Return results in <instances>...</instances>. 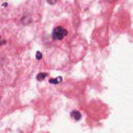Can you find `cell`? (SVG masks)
Wrapping results in <instances>:
<instances>
[{
	"instance_id": "7a4b0ae2",
	"label": "cell",
	"mask_w": 133,
	"mask_h": 133,
	"mask_svg": "<svg viewBox=\"0 0 133 133\" xmlns=\"http://www.w3.org/2000/svg\"><path fill=\"white\" fill-rule=\"evenodd\" d=\"M71 117H72V118H74L75 120H79V119L81 118V117H82L81 114H80L78 111H72V112H71Z\"/></svg>"
},
{
	"instance_id": "6da1fadb",
	"label": "cell",
	"mask_w": 133,
	"mask_h": 133,
	"mask_svg": "<svg viewBox=\"0 0 133 133\" xmlns=\"http://www.w3.org/2000/svg\"><path fill=\"white\" fill-rule=\"evenodd\" d=\"M67 34V31L62 26H56L53 32V37L56 40H61Z\"/></svg>"
},
{
	"instance_id": "5b68a950",
	"label": "cell",
	"mask_w": 133,
	"mask_h": 133,
	"mask_svg": "<svg viewBox=\"0 0 133 133\" xmlns=\"http://www.w3.org/2000/svg\"><path fill=\"white\" fill-rule=\"evenodd\" d=\"M42 53L40 52V51H38L37 52V55H36V58H37V59H41L42 58Z\"/></svg>"
},
{
	"instance_id": "8992f818",
	"label": "cell",
	"mask_w": 133,
	"mask_h": 133,
	"mask_svg": "<svg viewBox=\"0 0 133 133\" xmlns=\"http://www.w3.org/2000/svg\"><path fill=\"white\" fill-rule=\"evenodd\" d=\"M3 43H4V41H1V37H0V45H1V44H2Z\"/></svg>"
},
{
	"instance_id": "277c9868",
	"label": "cell",
	"mask_w": 133,
	"mask_h": 133,
	"mask_svg": "<svg viewBox=\"0 0 133 133\" xmlns=\"http://www.w3.org/2000/svg\"><path fill=\"white\" fill-rule=\"evenodd\" d=\"M47 74L46 73H39L38 76H37V79L39 80V81H42L43 80L45 77H46Z\"/></svg>"
},
{
	"instance_id": "3957f363",
	"label": "cell",
	"mask_w": 133,
	"mask_h": 133,
	"mask_svg": "<svg viewBox=\"0 0 133 133\" xmlns=\"http://www.w3.org/2000/svg\"><path fill=\"white\" fill-rule=\"evenodd\" d=\"M61 81H62V78L59 76V77H57V78H56V79H50V80H49V83H50L57 84V83H60Z\"/></svg>"
}]
</instances>
